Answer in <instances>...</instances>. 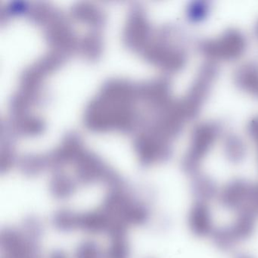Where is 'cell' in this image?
Wrapping results in <instances>:
<instances>
[{"label":"cell","mask_w":258,"mask_h":258,"mask_svg":"<svg viewBox=\"0 0 258 258\" xmlns=\"http://www.w3.org/2000/svg\"><path fill=\"white\" fill-rule=\"evenodd\" d=\"M40 238L23 229L7 228L1 233L0 244L6 258H40Z\"/></svg>","instance_id":"cell-1"},{"label":"cell","mask_w":258,"mask_h":258,"mask_svg":"<svg viewBox=\"0 0 258 258\" xmlns=\"http://www.w3.org/2000/svg\"><path fill=\"white\" fill-rule=\"evenodd\" d=\"M253 185L244 181L237 180L226 185L218 195L220 203L229 209L244 211L248 204Z\"/></svg>","instance_id":"cell-2"},{"label":"cell","mask_w":258,"mask_h":258,"mask_svg":"<svg viewBox=\"0 0 258 258\" xmlns=\"http://www.w3.org/2000/svg\"><path fill=\"white\" fill-rule=\"evenodd\" d=\"M188 225L191 232L199 236H207L214 232L212 214L208 204L198 201L190 211Z\"/></svg>","instance_id":"cell-3"},{"label":"cell","mask_w":258,"mask_h":258,"mask_svg":"<svg viewBox=\"0 0 258 258\" xmlns=\"http://www.w3.org/2000/svg\"><path fill=\"white\" fill-rule=\"evenodd\" d=\"M77 185L72 179L66 176H58L50 182L51 195L59 200L69 199L77 191Z\"/></svg>","instance_id":"cell-4"},{"label":"cell","mask_w":258,"mask_h":258,"mask_svg":"<svg viewBox=\"0 0 258 258\" xmlns=\"http://www.w3.org/2000/svg\"><path fill=\"white\" fill-rule=\"evenodd\" d=\"M105 252L106 258H129L131 248L127 235L111 238L108 250Z\"/></svg>","instance_id":"cell-5"},{"label":"cell","mask_w":258,"mask_h":258,"mask_svg":"<svg viewBox=\"0 0 258 258\" xmlns=\"http://www.w3.org/2000/svg\"><path fill=\"white\" fill-rule=\"evenodd\" d=\"M193 191L197 196L198 201L206 202L217 196L218 190L212 181L208 178L199 177L193 184Z\"/></svg>","instance_id":"cell-6"},{"label":"cell","mask_w":258,"mask_h":258,"mask_svg":"<svg viewBox=\"0 0 258 258\" xmlns=\"http://www.w3.org/2000/svg\"><path fill=\"white\" fill-rule=\"evenodd\" d=\"M75 258H106L105 252L94 241H87L78 246Z\"/></svg>","instance_id":"cell-7"},{"label":"cell","mask_w":258,"mask_h":258,"mask_svg":"<svg viewBox=\"0 0 258 258\" xmlns=\"http://www.w3.org/2000/svg\"><path fill=\"white\" fill-rule=\"evenodd\" d=\"M49 258H69L64 252L61 251V250H57L54 251L52 254L50 255Z\"/></svg>","instance_id":"cell-8"},{"label":"cell","mask_w":258,"mask_h":258,"mask_svg":"<svg viewBox=\"0 0 258 258\" xmlns=\"http://www.w3.org/2000/svg\"><path fill=\"white\" fill-rule=\"evenodd\" d=\"M238 258H250V257H247V256H240V257H238Z\"/></svg>","instance_id":"cell-9"}]
</instances>
